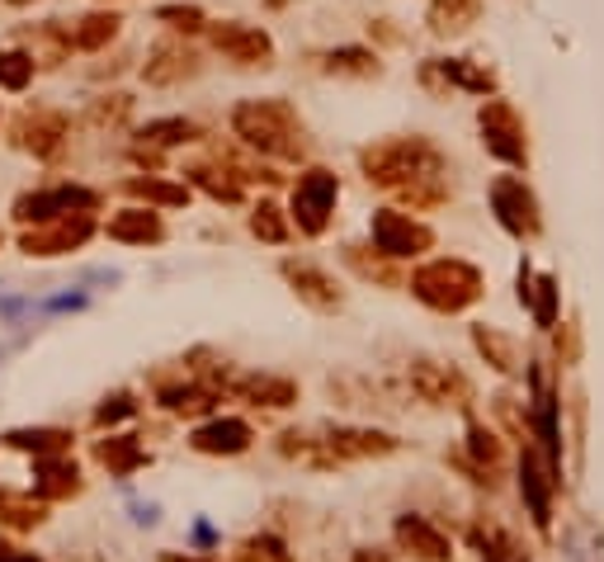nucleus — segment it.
<instances>
[{
  "mask_svg": "<svg viewBox=\"0 0 604 562\" xmlns=\"http://www.w3.org/2000/svg\"><path fill=\"white\" fill-rule=\"evenodd\" d=\"M279 449L289 459H302L312 468H341V464H360V459H387L397 454L402 440L387 430H364V426H335V430H322V440H308V435L289 430L279 440Z\"/></svg>",
  "mask_w": 604,
  "mask_h": 562,
  "instance_id": "f257e3e1",
  "label": "nucleus"
},
{
  "mask_svg": "<svg viewBox=\"0 0 604 562\" xmlns=\"http://www.w3.org/2000/svg\"><path fill=\"white\" fill-rule=\"evenodd\" d=\"M412 293L420 298L425 308H435V312H468L477 308L487 298V279L477 266H468V260H430V266H420L412 274Z\"/></svg>",
  "mask_w": 604,
  "mask_h": 562,
  "instance_id": "f03ea898",
  "label": "nucleus"
},
{
  "mask_svg": "<svg viewBox=\"0 0 604 562\" xmlns=\"http://www.w3.org/2000/svg\"><path fill=\"white\" fill-rule=\"evenodd\" d=\"M232 128L241 143H251L270 156H302V123L283 100H246L237 104Z\"/></svg>",
  "mask_w": 604,
  "mask_h": 562,
  "instance_id": "7ed1b4c3",
  "label": "nucleus"
},
{
  "mask_svg": "<svg viewBox=\"0 0 604 562\" xmlns=\"http://www.w3.org/2000/svg\"><path fill=\"white\" fill-rule=\"evenodd\" d=\"M360 162H364L368 180H373V185H387V189H406V185L430 180V175L444 170L439 152L425 143V137H393V143L368 147Z\"/></svg>",
  "mask_w": 604,
  "mask_h": 562,
  "instance_id": "20e7f679",
  "label": "nucleus"
},
{
  "mask_svg": "<svg viewBox=\"0 0 604 562\" xmlns=\"http://www.w3.org/2000/svg\"><path fill=\"white\" fill-rule=\"evenodd\" d=\"M558 487H562V464L539 440H524L520 445V491H524V501H529V516H534L539 534L553 530Z\"/></svg>",
  "mask_w": 604,
  "mask_h": 562,
  "instance_id": "39448f33",
  "label": "nucleus"
},
{
  "mask_svg": "<svg viewBox=\"0 0 604 562\" xmlns=\"http://www.w3.org/2000/svg\"><path fill=\"white\" fill-rule=\"evenodd\" d=\"M335 199H341V180L331 170L312 166L298 175L293 185V222L302 237H322L331 227V214H335Z\"/></svg>",
  "mask_w": 604,
  "mask_h": 562,
  "instance_id": "423d86ee",
  "label": "nucleus"
},
{
  "mask_svg": "<svg viewBox=\"0 0 604 562\" xmlns=\"http://www.w3.org/2000/svg\"><path fill=\"white\" fill-rule=\"evenodd\" d=\"M91 237H95V218L91 214H62V218L33 222L29 232L20 237V251L33 256V260H52V256L81 251Z\"/></svg>",
  "mask_w": 604,
  "mask_h": 562,
  "instance_id": "0eeeda50",
  "label": "nucleus"
},
{
  "mask_svg": "<svg viewBox=\"0 0 604 562\" xmlns=\"http://www.w3.org/2000/svg\"><path fill=\"white\" fill-rule=\"evenodd\" d=\"M412 393L420 402H430V407H458V412H468L472 397H477L468 374H458L454 364H439V360H416L412 364Z\"/></svg>",
  "mask_w": 604,
  "mask_h": 562,
  "instance_id": "6e6552de",
  "label": "nucleus"
},
{
  "mask_svg": "<svg viewBox=\"0 0 604 562\" xmlns=\"http://www.w3.org/2000/svg\"><path fill=\"white\" fill-rule=\"evenodd\" d=\"M491 208L496 218H501V227L510 237H539L543 232V214H539V199L534 189H529L520 175H501V180L491 185Z\"/></svg>",
  "mask_w": 604,
  "mask_h": 562,
  "instance_id": "1a4fd4ad",
  "label": "nucleus"
},
{
  "mask_svg": "<svg viewBox=\"0 0 604 562\" xmlns=\"http://www.w3.org/2000/svg\"><path fill=\"white\" fill-rule=\"evenodd\" d=\"M373 246H378L387 260H406V256H425V251H430L435 232L425 222H416V218L383 208V214H373Z\"/></svg>",
  "mask_w": 604,
  "mask_h": 562,
  "instance_id": "9d476101",
  "label": "nucleus"
},
{
  "mask_svg": "<svg viewBox=\"0 0 604 562\" xmlns=\"http://www.w3.org/2000/svg\"><path fill=\"white\" fill-rule=\"evenodd\" d=\"M100 195L95 189H81V185H58V189H39V195H24L14 204V218L20 222H48V218H62V214H95Z\"/></svg>",
  "mask_w": 604,
  "mask_h": 562,
  "instance_id": "9b49d317",
  "label": "nucleus"
},
{
  "mask_svg": "<svg viewBox=\"0 0 604 562\" xmlns=\"http://www.w3.org/2000/svg\"><path fill=\"white\" fill-rule=\"evenodd\" d=\"M482 137H487V147L501 156V162H510V166H524L529 162L524 123H520V114H514L506 100H491L487 110H482Z\"/></svg>",
  "mask_w": 604,
  "mask_h": 562,
  "instance_id": "f8f14e48",
  "label": "nucleus"
},
{
  "mask_svg": "<svg viewBox=\"0 0 604 562\" xmlns=\"http://www.w3.org/2000/svg\"><path fill=\"white\" fill-rule=\"evenodd\" d=\"M393 539H397V549L406 558H416V562H449L454 558V543L444 530H435L425 516H402L393 524Z\"/></svg>",
  "mask_w": 604,
  "mask_h": 562,
  "instance_id": "ddd939ff",
  "label": "nucleus"
},
{
  "mask_svg": "<svg viewBox=\"0 0 604 562\" xmlns=\"http://www.w3.org/2000/svg\"><path fill=\"white\" fill-rule=\"evenodd\" d=\"M283 279L293 284V293L308 303L312 312H335L345 303V293H341V284L326 274V270H316V266H308V260H283Z\"/></svg>",
  "mask_w": 604,
  "mask_h": 562,
  "instance_id": "4468645a",
  "label": "nucleus"
},
{
  "mask_svg": "<svg viewBox=\"0 0 604 562\" xmlns=\"http://www.w3.org/2000/svg\"><path fill=\"white\" fill-rule=\"evenodd\" d=\"M256 440V430L246 426L241 416H212L208 426H199L189 435V445L199 454H212V459H232V454H246Z\"/></svg>",
  "mask_w": 604,
  "mask_h": 562,
  "instance_id": "2eb2a0df",
  "label": "nucleus"
},
{
  "mask_svg": "<svg viewBox=\"0 0 604 562\" xmlns=\"http://www.w3.org/2000/svg\"><path fill=\"white\" fill-rule=\"evenodd\" d=\"M156 402L170 412V416H185V420H199V416H212L218 412V388L204 378H189V383H162L156 388Z\"/></svg>",
  "mask_w": 604,
  "mask_h": 562,
  "instance_id": "dca6fc26",
  "label": "nucleus"
},
{
  "mask_svg": "<svg viewBox=\"0 0 604 562\" xmlns=\"http://www.w3.org/2000/svg\"><path fill=\"white\" fill-rule=\"evenodd\" d=\"M472 345H477V355H482L496 374H506V378H524V350H520V341L514 336H506L501 326H472Z\"/></svg>",
  "mask_w": 604,
  "mask_h": 562,
  "instance_id": "f3484780",
  "label": "nucleus"
},
{
  "mask_svg": "<svg viewBox=\"0 0 604 562\" xmlns=\"http://www.w3.org/2000/svg\"><path fill=\"white\" fill-rule=\"evenodd\" d=\"M520 303L529 308L543 331H553L558 318H562V289H558V274H534V270H520Z\"/></svg>",
  "mask_w": 604,
  "mask_h": 562,
  "instance_id": "a211bd4d",
  "label": "nucleus"
},
{
  "mask_svg": "<svg viewBox=\"0 0 604 562\" xmlns=\"http://www.w3.org/2000/svg\"><path fill=\"white\" fill-rule=\"evenodd\" d=\"M33 478H39V497L43 501H71L81 497V468L71 454H48V459H33Z\"/></svg>",
  "mask_w": 604,
  "mask_h": 562,
  "instance_id": "6ab92c4d",
  "label": "nucleus"
},
{
  "mask_svg": "<svg viewBox=\"0 0 604 562\" xmlns=\"http://www.w3.org/2000/svg\"><path fill=\"white\" fill-rule=\"evenodd\" d=\"M62 137H66V118L52 114V110H29L20 123H14V143L33 156H52L62 147Z\"/></svg>",
  "mask_w": 604,
  "mask_h": 562,
  "instance_id": "aec40b11",
  "label": "nucleus"
},
{
  "mask_svg": "<svg viewBox=\"0 0 604 562\" xmlns=\"http://www.w3.org/2000/svg\"><path fill=\"white\" fill-rule=\"evenodd\" d=\"M95 464L110 468L114 478H133L137 468L152 464V454L142 449L133 435H104V440H95Z\"/></svg>",
  "mask_w": 604,
  "mask_h": 562,
  "instance_id": "412c9836",
  "label": "nucleus"
},
{
  "mask_svg": "<svg viewBox=\"0 0 604 562\" xmlns=\"http://www.w3.org/2000/svg\"><path fill=\"white\" fill-rule=\"evenodd\" d=\"M468 454H472V468L482 472L477 482L496 487V478H501V468H506V445H501V435L487 430L482 420H468Z\"/></svg>",
  "mask_w": 604,
  "mask_h": 562,
  "instance_id": "4be33fe9",
  "label": "nucleus"
},
{
  "mask_svg": "<svg viewBox=\"0 0 604 562\" xmlns=\"http://www.w3.org/2000/svg\"><path fill=\"white\" fill-rule=\"evenodd\" d=\"M232 393H241L246 402H256V407L283 412V407H293V402H298V383L293 378H274V374H246V378L232 383Z\"/></svg>",
  "mask_w": 604,
  "mask_h": 562,
  "instance_id": "5701e85b",
  "label": "nucleus"
},
{
  "mask_svg": "<svg viewBox=\"0 0 604 562\" xmlns=\"http://www.w3.org/2000/svg\"><path fill=\"white\" fill-rule=\"evenodd\" d=\"M0 524L6 530H39L48 524V501L33 497V491H14V487H0Z\"/></svg>",
  "mask_w": 604,
  "mask_h": 562,
  "instance_id": "b1692460",
  "label": "nucleus"
},
{
  "mask_svg": "<svg viewBox=\"0 0 604 562\" xmlns=\"http://www.w3.org/2000/svg\"><path fill=\"white\" fill-rule=\"evenodd\" d=\"M212 43H218L232 62H246V66H264L270 62V39H264L260 29H241V24H222V29H212Z\"/></svg>",
  "mask_w": 604,
  "mask_h": 562,
  "instance_id": "393cba45",
  "label": "nucleus"
},
{
  "mask_svg": "<svg viewBox=\"0 0 604 562\" xmlns=\"http://www.w3.org/2000/svg\"><path fill=\"white\" fill-rule=\"evenodd\" d=\"M110 237L123 246H156L166 241V222L147 214V208H123V214L110 218Z\"/></svg>",
  "mask_w": 604,
  "mask_h": 562,
  "instance_id": "a878e982",
  "label": "nucleus"
},
{
  "mask_svg": "<svg viewBox=\"0 0 604 562\" xmlns=\"http://www.w3.org/2000/svg\"><path fill=\"white\" fill-rule=\"evenodd\" d=\"M194 72H199V58L185 52V48H175V43H162L152 52V62H147V81L152 85H175V81H185Z\"/></svg>",
  "mask_w": 604,
  "mask_h": 562,
  "instance_id": "bb28decb",
  "label": "nucleus"
},
{
  "mask_svg": "<svg viewBox=\"0 0 604 562\" xmlns=\"http://www.w3.org/2000/svg\"><path fill=\"white\" fill-rule=\"evenodd\" d=\"M10 449L33 454V459H48V454H71V430L58 426H33V430H10L6 435Z\"/></svg>",
  "mask_w": 604,
  "mask_h": 562,
  "instance_id": "cd10ccee",
  "label": "nucleus"
},
{
  "mask_svg": "<svg viewBox=\"0 0 604 562\" xmlns=\"http://www.w3.org/2000/svg\"><path fill=\"white\" fill-rule=\"evenodd\" d=\"M185 175H189V180L199 185V189H208V195L218 199V204H241V185H237L227 170H218V166H189Z\"/></svg>",
  "mask_w": 604,
  "mask_h": 562,
  "instance_id": "c85d7f7f",
  "label": "nucleus"
},
{
  "mask_svg": "<svg viewBox=\"0 0 604 562\" xmlns=\"http://www.w3.org/2000/svg\"><path fill=\"white\" fill-rule=\"evenodd\" d=\"M128 195L133 199H147V204H162V208H180L189 204V185H170V180H128Z\"/></svg>",
  "mask_w": 604,
  "mask_h": 562,
  "instance_id": "c756f323",
  "label": "nucleus"
},
{
  "mask_svg": "<svg viewBox=\"0 0 604 562\" xmlns=\"http://www.w3.org/2000/svg\"><path fill=\"white\" fill-rule=\"evenodd\" d=\"M199 128H194L189 118H162V123H147L142 128V143L147 147H170V143H194Z\"/></svg>",
  "mask_w": 604,
  "mask_h": 562,
  "instance_id": "7c9ffc66",
  "label": "nucleus"
},
{
  "mask_svg": "<svg viewBox=\"0 0 604 562\" xmlns=\"http://www.w3.org/2000/svg\"><path fill=\"white\" fill-rule=\"evenodd\" d=\"M118 33V14H91V20H81V29L71 33V43L76 48H85V52H95V48H104Z\"/></svg>",
  "mask_w": 604,
  "mask_h": 562,
  "instance_id": "2f4dec72",
  "label": "nucleus"
},
{
  "mask_svg": "<svg viewBox=\"0 0 604 562\" xmlns=\"http://www.w3.org/2000/svg\"><path fill=\"white\" fill-rule=\"evenodd\" d=\"M251 232H256L260 241H270V246L289 241V222H283L279 204H260V208H256V214H251Z\"/></svg>",
  "mask_w": 604,
  "mask_h": 562,
  "instance_id": "473e14b6",
  "label": "nucleus"
},
{
  "mask_svg": "<svg viewBox=\"0 0 604 562\" xmlns=\"http://www.w3.org/2000/svg\"><path fill=\"white\" fill-rule=\"evenodd\" d=\"M29 81H33L29 52H0V85H6V91H24Z\"/></svg>",
  "mask_w": 604,
  "mask_h": 562,
  "instance_id": "72a5a7b5",
  "label": "nucleus"
},
{
  "mask_svg": "<svg viewBox=\"0 0 604 562\" xmlns=\"http://www.w3.org/2000/svg\"><path fill=\"white\" fill-rule=\"evenodd\" d=\"M237 562H293V558H289V549H283L274 534H260V539H246L241 543Z\"/></svg>",
  "mask_w": 604,
  "mask_h": 562,
  "instance_id": "f704fd0d",
  "label": "nucleus"
},
{
  "mask_svg": "<svg viewBox=\"0 0 604 562\" xmlns=\"http://www.w3.org/2000/svg\"><path fill=\"white\" fill-rule=\"evenodd\" d=\"M128 416H137L133 393H114V397H104V402H100L95 426H118V420H128Z\"/></svg>",
  "mask_w": 604,
  "mask_h": 562,
  "instance_id": "c9c22d12",
  "label": "nucleus"
},
{
  "mask_svg": "<svg viewBox=\"0 0 604 562\" xmlns=\"http://www.w3.org/2000/svg\"><path fill=\"white\" fill-rule=\"evenodd\" d=\"M581 360V326L576 322H566L562 331H558V364L562 368H572Z\"/></svg>",
  "mask_w": 604,
  "mask_h": 562,
  "instance_id": "e433bc0d",
  "label": "nucleus"
},
{
  "mask_svg": "<svg viewBox=\"0 0 604 562\" xmlns=\"http://www.w3.org/2000/svg\"><path fill=\"white\" fill-rule=\"evenodd\" d=\"M331 72H360V76H368L373 72V58L368 52H331Z\"/></svg>",
  "mask_w": 604,
  "mask_h": 562,
  "instance_id": "4c0bfd02",
  "label": "nucleus"
},
{
  "mask_svg": "<svg viewBox=\"0 0 604 562\" xmlns=\"http://www.w3.org/2000/svg\"><path fill=\"white\" fill-rule=\"evenodd\" d=\"M162 20H170L175 29H199V20H204V14H199V10H194V6H189V10H180V6H170V10H162Z\"/></svg>",
  "mask_w": 604,
  "mask_h": 562,
  "instance_id": "58836bf2",
  "label": "nucleus"
},
{
  "mask_svg": "<svg viewBox=\"0 0 604 562\" xmlns=\"http://www.w3.org/2000/svg\"><path fill=\"white\" fill-rule=\"evenodd\" d=\"M0 562H43V558L29 553V549H20V543H10L6 534H0Z\"/></svg>",
  "mask_w": 604,
  "mask_h": 562,
  "instance_id": "ea45409f",
  "label": "nucleus"
},
{
  "mask_svg": "<svg viewBox=\"0 0 604 562\" xmlns=\"http://www.w3.org/2000/svg\"><path fill=\"white\" fill-rule=\"evenodd\" d=\"M354 562H393V558H387L383 549H360V553H354Z\"/></svg>",
  "mask_w": 604,
  "mask_h": 562,
  "instance_id": "a19ab883",
  "label": "nucleus"
}]
</instances>
